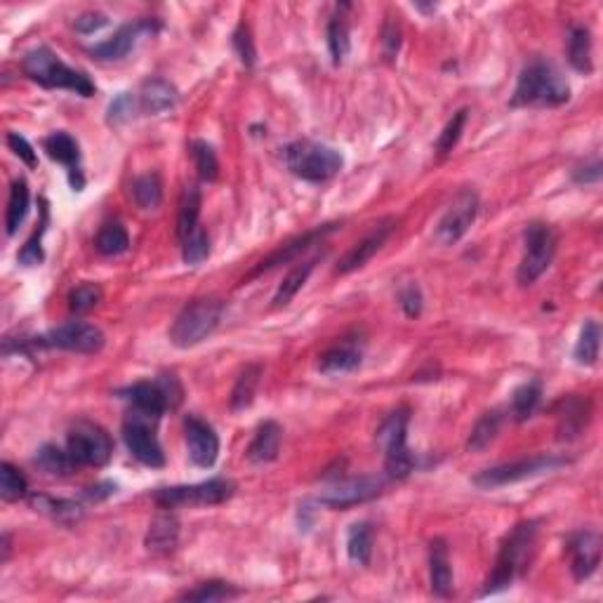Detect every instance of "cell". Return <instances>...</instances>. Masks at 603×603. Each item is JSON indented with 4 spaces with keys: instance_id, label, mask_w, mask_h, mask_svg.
<instances>
[{
    "instance_id": "obj_1",
    "label": "cell",
    "mask_w": 603,
    "mask_h": 603,
    "mask_svg": "<svg viewBox=\"0 0 603 603\" xmlns=\"http://www.w3.org/2000/svg\"><path fill=\"white\" fill-rule=\"evenodd\" d=\"M538 547V521H521L504 538L497 554L495 568L483 587V597L507 590L530 568Z\"/></svg>"
},
{
    "instance_id": "obj_2",
    "label": "cell",
    "mask_w": 603,
    "mask_h": 603,
    "mask_svg": "<svg viewBox=\"0 0 603 603\" xmlns=\"http://www.w3.org/2000/svg\"><path fill=\"white\" fill-rule=\"evenodd\" d=\"M571 99V85L559 71V66L547 59L528 62L519 73L512 107H561Z\"/></svg>"
},
{
    "instance_id": "obj_3",
    "label": "cell",
    "mask_w": 603,
    "mask_h": 603,
    "mask_svg": "<svg viewBox=\"0 0 603 603\" xmlns=\"http://www.w3.org/2000/svg\"><path fill=\"white\" fill-rule=\"evenodd\" d=\"M22 71H24V76L31 78L33 83L43 85L47 90H71L81 97H92L97 90L92 78L85 71L64 64L45 45L26 52L24 59H22Z\"/></svg>"
},
{
    "instance_id": "obj_4",
    "label": "cell",
    "mask_w": 603,
    "mask_h": 603,
    "mask_svg": "<svg viewBox=\"0 0 603 603\" xmlns=\"http://www.w3.org/2000/svg\"><path fill=\"white\" fill-rule=\"evenodd\" d=\"M283 163L295 177L321 185L342 170L344 159L332 146L314 140H297L283 146Z\"/></svg>"
},
{
    "instance_id": "obj_5",
    "label": "cell",
    "mask_w": 603,
    "mask_h": 603,
    "mask_svg": "<svg viewBox=\"0 0 603 603\" xmlns=\"http://www.w3.org/2000/svg\"><path fill=\"white\" fill-rule=\"evenodd\" d=\"M224 314V302L215 297L191 299L189 305L177 314V318L170 325V342L177 349H191L203 340H208L220 328Z\"/></svg>"
},
{
    "instance_id": "obj_6",
    "label": "cell",
    "mask_w": 603,
    "mask_h": 603,
    "mask_svg": "<svg viewBox=\"0 0 603 603\" xmlns=\"http://www.w3.org/2000/svg\"><path fill=\"white\" fill-rule=\"evenodd\" d=\"M408 422H410L408 408H399L387 415L377 429V441L384 448V471L394 481H403L415 469L413 452L408 448Z\"/></svg>"
},
{
    "instance_id": "obj_7",
    "label": "cell",
    "mask_w": 603,
    "mask_h": 603,
    "mask_svg": "<svg viewBox=\"0 0 603 603\" xmlns=\"http://www.w3.org/2000/svg\"><path fill=\"white\" fill-rule=\"evenodd\" d=\"M133 410L159 419L166 410H175L182 403V384L175 375H160L151 382H134L118 392Z\"/></svg>"
},
{
    "instance_id": "obj_8",
    "label": "cell",
    "mask_w": 603,
    "mask_h": 603,
    "mask_svg": "<svg viewBox=\"0 0 603 603\" xmlns=\"http://www.w3.org/2000/svg\"><path fill=\"white\" fill-rule=\"evenodd\" d=\"M565 464H571V460L564 458V455L542 452V455H533V458H523L516 460V462L497 464V467L483 469L471 481L481 490H495L502 488V486H509V483H519L526 481V478L540 477L545 471H556L561 467H565Z\"/></svg>"
},
{
    "instance_id": "obj_9",
    "label": "cell",
    "mask_w": 603,
    "mask_h": 603,
    "mask_svg": "<svg viewBox=\"0 0 603 603\" xmlns=\"http://www.w3.org/2000/svg\"><path fill=\"white\" fill-rule=\"evenodd\" d=\"M236 493V483L229 478H210L203 483L191 486H172V488H159L153 493V502L160 509L177 507H210L222 504Z\"/></svg>"
},
{
    "instance_id": "obj_10",
    "label": "cell",
    "mask_w": 603,
    "mask_h": 603,
    "mask_svg": "<svg viewBox=\"0 0 603 603\" xmlns=\"http://www.w3.org/2000/svg\"><path fill=\"white\" fill-rule=\"evenodd\" d=\"M523 243H526V250L521 257L516 280L521 286H533L535 280L549 269L554 254H556V234L549 224L533 222L528 224Z\"/></svg>"
},
{
    "instance_id": "obj_11",
    "label": "cell",
    "mask_w": 603,
    "mask_h": 603,
    "mask_svg": "<svg viewBox=\"0 0 603 603\" xmlns=\"http://www.w3.org/2000/svg\"><path fill=\"white\" fill-rule=\"evenodd\" d=\"M66 451L78 467H104L114 455V444L102 426L81 419L66 434Z\"/></svg>"
},
{
    "instance_id": "obj_12",
    "label": "cell",
    "mask_w": 603,
    "mask_h": 603,
    "mask_svg": "<svg viewBox=\"0 0 603 603\" xmlns=\"http://www.w3.org/2000/svg\"><path fill=\"white\" fill-rule=\"evenodd\" d=\"M107 337L104 332L92 323L85 321H69L57 328H52L45 335L36 337L31 347H40V349H64L73 351V354H97L104 349Z\"/></svg>"
},
{
    "instance_id": "obj_13",
    "label": "cell",
    "mask_w": 603,
    "mask_h": 603,
    "mask_svg": "<svg viewBox=\"0 0 603 603\" xmlns=\"http://www.w3.org/2000/svg\"><path fill=\"white\" fill-rule=\"evenodd\" d=\"M123 441H125L130 455L144 467L160 469L166 464V452L156 436V418L133 410L123 419Z\"/></svg>"
},
{
    "instance_id": "obj_14",
    "label": "cell",
    "mask_w": 603,
    "mask_h": 603,
    "mask_svg": "<svg viewBox=\"0 0 603 603\" xmlns=\"http://www.w3.org/2000/svg\"><path fill=\"white\" fill-rule=\"evenodd\" d=\"M478 215V194L474 189H462L455 194L451 205L445 208L444 217L438 220L434 241L438 246H455L469 227L477 222Z\"/></svg>"
},
{
    "instance_id": "obj_15",
    "label": "cell",
    "mask_w": 603,
    "mask_h": 603,
    "mask_svg": "<svg viewBox=\"0 0 603 603\" xmlns=\"http://www.w3.org/2000/svg\"><path fill=\"white\" fill-rule=\"evenodd\" d=\"M384 486H387V481L382 477L342 478V481L332 483L331 488H325L323 493H318L316 502L331 509H349L377 497L384 490Z\"/></svg>"
},
{
    "instance_id": "obj_16",
    "label": "cell",
    "mask_w": 603,
    "mask_h": 603,
    "mask_svg": "<svg viewBox=\"0 0 603 603\" xmlns=\"http://www.w3.org/2000/svg\"><path fill=\"white\" fill-rule=\"evenodd\" d=\"M185 438L191 462L196 467H203V469L215 467L217 458H220V436L208 422H203L196 415H189L185 419Z\"/></svg>"
},
{
    "instance_id": "obj_17",
    "label": "cell",
    "mask_w": 603,
    "mask_h": 603,
    "mask_svg": "<svg viewBox=\"0 0 603 603\" xmlns=\"http://www.w3.org/2000/svg\"><path fill=\"white\" fill-rule=\"evenodd\" d=\"M565 552L571 556L573 578L582 582L591 578L601 564V535L597 530H578L571 535Z\"/></svg>"
},
{
    "instance_id": "obj_18",
    "label": "cell",
    "mask_w": 603,
    "mask_h": 603,
    "mask_svg": "<svg viewBox=\"0 0 603 603\" xmlns=\"http://www.w3.org/2000/svg\"><path fill=\"white\" fill-rule=\"evenodd\" d=\"M43 151L50 156L52 160H57L66 168V175H69L71 189L83 191L85 177H83V166H81V146L78 142L71 137L69 133L57 130V133L47 134L43 140Z\"/></svg>"
},
{
    "instance_id": "obj_19",
    "label": "cell",
    "mask_w": 603,
    "mask_h": 603,
    "mask_svg": "<svg viewBox=\"0 0 603 603\" xmlns=\"http://www.w3.org/2000/svg\"><path fill=\"white\" fill-rule=\"evenodd\" d=\"M149 31H153L151 22H133V24H125L108 40L92 45L90 55L99 59V62H118V59H125L137 47L142 36Z\"/></svg>"
},
{
    "instance_id": "obj_20",
    "label": "cell",
    "mask_w": 603,
    "mask_h": 603,
    "mask_svg": "<svg viewBox=\"0 0 603 603\" xmlns=\"http://www.w3.org/2000/svg\"><path fill=\"white\" fill-rule=\"evenodd\" d=\"M394 220L389 217V220H382L380 224H375L373 229H370V234H366L361 238V241L356 243L354 248L349 250V253L344 254L342 260H340V264H337V273H351L356 271V269L366 267L370 260H373L375 254L380 253L382 246L387 243V238L392 236V231H394Z\"/></svg>"
},
{
    "instance_id": "obj_21",
    "label": "cell",
    "mask_w": 603,
    "mask_h": 603,
    "mask_svg": "<svg viewBox=\"0 0 603 603\" xmlns=\"http://www.w3.org/2000/svg\"><path fill=\"white\" fill-rule=\"evenodd\" d=\"M337 229V224H325V227H318V229H312L306 231V234L297 236L295 241L286 243V246H280L276 253H271L267 257V260H262L257 267L253 269V273H250L248 279H243V283L250 279H254V276H260V273L269 271V269L273 267H280V264H290L292 260H297L299 254L306 253V250L312 248V246H316V243H321L328 234H332V231Z\"/></svg>"
},
{
    "instance_id": "obj_22",
    "label": "cell",
    "mask_w": 603,
    "mask_h": 603,
    "mask_svg": "<svg viewBox=\"0 0 603 603\" xmlns=\"http://www.w3.org/2000/svg\"><path fill=\"white\" fill-rule=\"evenodd\" d=\"M179 92L172 83H168L166 78H146L142 83L140 92H137V104L140 111L146 116H159L166 114L170 108L177 107Z\"/></svg>"
},
{
    "instance_id": "obj_23",
    "label": "cell",
    "mask_w": 603,
    "mask_h": 603,
    "mask_svg": "<svg viewBox=\"0 0 603 603\" xmlns=\"http://www.w3.org/2000/svg\"><path fill=\"white\" fill-rule=\"evenodd\" d=\"M429 582H432L434 597L445 599L452 591V568L451 556H448V545L445 540L436 538L429 545Z\"/></svg>"
},
{
    "instance_id": "obj_24",
    "label": "cell",
    "mask_w": 603,
    "mask_h": 603,
    "mask_svg": "<svg viewBox=\"0 0 603 603\" xmlns=\"http://www.w3.org/2000/svg\"><path fill=\"white\" fill-rule=\"evenodd\" d=\"M280 438H283V429L279 422L267 419L257 426V432L253 436V444L248 448V460L253 464H269L279 458L280 451Z\"/></svg>"
},
{
    "instance_id": "obj_25",
    "label": "cell",
    "mask_w": 603,
    "mask_h": 603,
    "mask_svg": "<svg viewBox=\"0 0 603 603\" xmlns=\"http://www.w3.org/2000/svg\"><path fill=\"white\" fill-rule=\"evenodd\" d=\"M179 523L175 514H159L151 521L146 533V549L153 554H170L177 549Z\"/></svg>"
},
{
    "instance_id": "obj_26",
    "label": "cell",
    "mask_w": 603,
    "mask_h": 603,
    "mask_svg": "<svg viewBox=\"0 0 603 603\" xmlns=\"http://www.w3.org/2000/svg\"><path fill=\"white\" fill-rule=\"evenodd\" d=\"M363 361V351L354 344H342L335 349L325 351L318 361V370L323 375H347L354 373Z\"/></svg>"
},
{
    "instance_id": "obj_27",
    "label": "cell",
    "mask_w": 603,
    "mask_h": 603,
    "mask_svg": "<svg viewBox=\"0 0 603 603\" xmlns=\"http://www.w3.org/2000/svg\"><path fill=\"white\" fill-rule=\"evenodd\" d=\"M29 205H31V194H29L26 179H14L5 210L7 236H14L20 231L22 224L26 222V215H29Z\"/></svg>"
},
{
    "instance_id": "obj_28",
    "label": "cell",
    "mask_w": 603,
    "mask_h": 603,
    "mask_svg": "<svg viewBox=\"0 0 603 603\" xmlns=\"http://www.w3.org/2000/svg\"><path fill=\"white\" fill-rule=\"evenodd\" d=\"M33 464L39 467L40 471L50 474V477H69L76 471L78 464L73 462V458L69 455V451H62L55 444H45L36 451V458Z\"/></svg>"
},
{
    "instance_id": "obj_29",
    "label": "cell",
    "mask_w": 603,
    "mask_h": 603,
    "mask_svg": "<svg viewBox=\"0 0 603 603\" xmlns=\"http://www.w3.org/2000/svg\"><path fill=\"white\" fill-rule=\"evenodd\" d=\"M599 351H601V325H599V321L590 318V321H584L582 331H580L575 349H573V358L580 366H597Z\"/></svg>"
},
{
    "instance_id": "obj_30",
    "label": "cell",
    "mask_w": 603,
    "mask_h": 603,
    "mask_svg": "<svg viewBox=\"0 0 603 603\" xmlns=\"http://www.w3.org/2000/svg\"><path fill=\"white\" fill-rule=\"evenodd\" d=\"M198 215H201V189L198 185H186L179 198L177 210V236L179 241H185L186 236L198 227Z\"/></svg>"
},
{
    "instance_id": "obj_31",
    "label": "cell",
    "mask_w": 603,
    "mask_h": 603,
    "mask_svg": "<svg viewBox=\"0 0 603 603\" xmlns=\"http://www.w3.org/2000/svg\"><path fill=\"white\" fill-rule=\"evenodd\" d=\"M347 556H349L351 564L356 565H370L373 559V528L370 523L361 521V523H354L347 533Z\"/></svg>"
},
{
    "instance_id": "obj_32",
    "label": "cell",
    "mask_w": 603,
    "mask_h": 603,
    "mask_svg": "<svg viewBox=\"0 0 603 603\" xmlns=\"http://www.w3.org/2000/svg\"><path fill=\"white\" fill-rule=\"evenodd\" d=\"M316 262L318 260L302 262V264H297V267L288 273L286 279H283V283L279 286V290H276V295H273V299H271L273 309H280V306L290 305L292 299H295V295H297V292L305 288L306 280H309L314 267H316Z\"/></svg>"
},
{
    "instance_id": "obj_33",
    "label": "cell",
    "mask_w": 603,
    "mask_h": 603,
    "mask_svg": "<svg viewBox=\"0 0 603 603\" xmlns=\"http://www.w3.org/2000/svg\"><path fill=\"white\" fill-rule=\"evenodd\" d=\"M260 377L262 368L260 366H254V363L246 366V368L241 370V375L236 377V384L234 389H231V410H234V413H241V410L250 408V403H253L254 399V392H257V384H260Z\"/></svg>"
},
{
    "instance_id": "obj_34",
    "label": "cell",
    "mask_w": 603,
    "mask_h": 603,
    "mask_svg": "<svg viewBox=\"0 0 603 603\" xmlns=\"http://www.w3.org/2000/svg\"><path fill=\"white\" fill-rule=\"evenodd\" d=\"M568 62L580 73H591V33L587 26H573L568 39Z\"/></svg>"
},
{
    "instance_id": "obj_35",
    "label": "cell",
    "mask_w": 603,
    "mask_h": 603,
    "mask_svg": "<svg viewBox=\"0 0 603 603\" xmlns=\"http://www.w3.org/2000/svg\"><path fill=\"white\" fill-rule=\"evenodd\" d=\"M29 502H31V507L36 509V512H40V514H47L57 521H66V523L78 521L81 516H83V509L78 507L76 502L62 500V497L31 495L29 497Z\"/></svg>"
},
{
    "instance_id": "obj_36",
    "label": "cell",
    "mask_w": 603,
    "mask_h": 603,
    "mask_svg": "<svg viewBox=\"0 0 603 603\" xmlns=\"http://www.w3.org/2000/svg\"><path fill=\"white\" fill-rule=\"evenodd\" d=\"M542 399V387L540 382H526V384H521V387L514 389V394H512V415H514L516 422H526L528 418H533V413L538 410Z\"/></svg>"
},
{
    "instance_id": "obj_37",
    "label": "cell",
    "mask_w": 603,
    "mask_h": 603,
    "mask_svg": "<svg viewBox=\"0 0 603 603\" xmlns=\"http://www.w3.org/2000/svg\"><path fill=\"white\" fill-rule=\"evenodd\" d=\"M502 419H504L502 410H488V413H483L481 418L477 419L474 429H471L469 444H467L469 445V451H474V452L486 451V448L495 441L497 434H500Z\"/></svg>"
},
{
    "instance_id": "obj_38",
    "label": "cell",
    "mask_w": 603,
    "mask_h": 603,
    "mask_svg": "<svg viewBox=\"0 0 603 603\" xmlns=\"http://www.w3.org/2000/svg\"><path fill=\"white\" fill-rule=\"evenodd\" d=\"M95 246L104 257H116V254L127 253V248H130V236H127L123 224L108 222L104 224L102 229H99V234H97Z\"/></svg>"
},
{
    "instance_id": "obj_39",
    "label": "cell",
    "mask_w": 603,
    "mask_h": 603,
    "mask_svg": "<svg viewBox=\"0 0 603 603\" xmlns=\"http://www.w3.org/2000/svg\"><path fill=\"white\" fill-rule=\"evenodd\" d=\"M133 201L140 205L142 210H153L160 205V198H163V185L156 172H149V175H142L133 182Z\"/></svg>"
},
{
    "instance_id": "obj_40",
    "label": "cell",
    "mask_w": 603,
    "mask_h": 603,
    "mask_svg": "<svg viewBox=\"0 0 603 603\" xmlns=\"http://www.w3.org/2000/svg\"><path fill=\"white\" fill-rule=\"evenodd\" d=\"M236 597H241V591L236 590L234 584L220 582V580L198 584V587H194V590L185 591V594H179V599H182V601H201V603L227 601V599H236Z\"/></svg>"
},
{
    "instance_id": "obj_41",
    "label": "cell",
    "mask_w": 603,
    "mask_h": 603,
    "mask_svg": "<svg viewBox=\"0 0 603 603\" xmlns=\"http://www.w3.org/2000/svg\"><path fill=\"white\" fill-rule=\"evenodd\" d=\"M328 50H331V57L335 64H342L349 55V24L344 20V14H335L328 24Z\"/></svg>"
},
{
    "instance_id": "obj_42",
    "label": "cell",
    "mask_w": 603,
    "mask_h": 603,
    "mask_svg": "<svg viewBox=\"0 0 603 603\" xmlns=\"http://www.w3.org/2000/svg\"><path fill=\"white\" fill-rule=\"evenodd\" d=\"M191 159L196 163L198 177L203 182H215L220 177V160H217L215 149L203 140L191 142Z\"/></svg>"
},
{
    "instance_id": "obj_43",
    "label": "cell",
    "mask_w": 603,
    "mask_h": 603,
    "mask_svg": "<svg viewBox=\"0 0 603 603\" xmlns=\"http://www.w3.org/2000/svg\"><path fill=\"white\" fill-rule=\"evenodd\" d=\"M29 493V483L14 464H0V497L5 502H17Z\"/></svg>"
},
{
    "instance_id": "obj_44",
    "label": "cell",
    "mask_w": 603,
    "mask_h": 603,
    "mask_svg": "<svg viewBox=\"0 0 603 603\" xmlns=\"http://www.w3.org/2000/svg\"><path fill=\"white\" fill-rule=\"evenodd\" d=\"M40 224L39 229L33 231V236L29 238V241L24 243V248L20 250V254H17V260H20V264H24V267H36V264H40V262L45 260V253H43V236L45 231H47V203L43 201V208H40Z\"/></svg>"
},
{
    "instance_id": "obj_45",
    "label": "cell",
    "mask_w": 603,
    "mask_h": 603,
    "mask_svg": "<svg viewBox=\"0 0 603 603\" xmlns=\"http://www.w3.org/2000/svg\"><path fill=\"white\" fill-rule=\"evenodd\" d=\"M564 413H561L559 432L561 436L573 438L582 432V426L587 425V401L571 399L564 403Z\"/></svg>"
},
{
    "instance_id": "obj_46",
    "label": "cell",
    "mask_w": 603,
    "mask_h": 603,
    "mask_svg": "<svg viewBox=\"0 0 603 603\" xmlns=\"http://www.w3.org/2000/svg\"><path fill=\"white\" fill-rule=\"evenodd\" d=\"M210 254V238L205 234L203 227H196V229L191 231L186 236L185 241H182V260L189 267H198L201 262L208 260Z\"/></svg>"
},
{
    "instance_id": "obj_47",
    "label": "cell",
    "mask_w": 603,
    "mask_h": 603,
    "mask_svg": "<svg viewBox=\"0 0 603 603\" xmlns=\"http://www.w3.org/2000/svg\"><path fill=\"white\" fill-rule=\"evenodd\" d=\"M102 302V288L97 283H81L69 292V309L73 314H88Z\"/></svg>"
},
{
    "instance_id": "obj_48",
    "label": "cell",
    "mask_w": 603,
    "mask_h": 603,
    "mask_svg": "<svg viewBox=\"0 0 603 603\" xmlns=\"http://www.w3.org/2000/svg\"><path fill=\"white\" fill-rule=\"evenodd\" d=\"M467 108H460L458 114H452V118L448 123H445V127L441 130V134H438L436 140V151L441 153V156H445V153H451L452 149H455V144L460 142V137H462V130H464V123H467Z\"/></svg>"
},
{
    "instance_id": "obj_49",
    "label": "cell",
    "mask_w": 603,
    "mask_h": 603,
    "mask_svg": "<svg viewBox=\"0 0 603 603\" xmlns=\"http://www.w3.org/2000/svg\"><path fill=\"white\" fill-rule=\"evenodd\" d=\"M134 111H140L137 95H133V92H121L114 102L108 104L107 121L111 123V125H123V123L133 121Z\"/></svg>"
},
{
    "instance_id": "obj_50",
    "label": "cell",
    "mask_w": 603,
    "mask_h": 603,
    "mask_svg": "<svg viewBox=\"0 0 603 603\" xmlns=\"http://www.w3.org/2000/svg\"><path fill=\"white\" fill-rule=\"evenodd\" d=\"M234 47H236V55L241 57V62L246 64L248 69H253L254 62H257V50H254L253 33H250L246 22H241L238 29L234 31Z\"/></svg>"
},
{
    "instance_id": "obj_51",
    "label": "cell",
    "mask_w": 603,
    "mask_h": 603,
    "mask_svg": "<svg viewBox=\"0 0 603 603\" xmlns=\"http://www.w3.org/2000/svg\"><path fill=\"white\" fill-rule=\"evenodd\" d=\"M401 309L408 318H418L422 314V306H425V299H422V290H419L418 283H408V286L401 288L399 292Z\"/></svg>"
},
{
    "instance_id": "obj_52",
    "label": "cell",
    "mask_w": 603,
    "mask_h": 603,
    "mask_svg": "<svg viewBox=\"0 0 603 603\" xmlns=\"http://www.w3.org/2000/svg\"><path fill=\"white\" fill-rule=\"evenodd\" d=\"M7 146L13 149V153L20 160H24L29 168L39 166V156H36V149L29 140H26L24 134L20 133H7Z\"/></svg>"
},
{
    "instance_id": "obj_53",
    "label": "cell",
    "mask_w": 603,
    "mask_h": 603,
    "mask_svg": "<svg viewBox=\"0 0 603 603\" xmlns=\"http://www.w3.org/2000/svg\"><path fill=\"white\" fill-rule=\"evenodd\" d=\"M603 175V163L601 159H594L590 163H584V166H578L573 170V182H578V185H599L601 182Z\"/></svg>"
},
{
    "instance_id": "obj_54",
    "label": "cell",
    "mask_w": 603,
    "mask_h": 603,
    "mask_svg": "<svg viewBox=\"0 0 603 603\" xmlns=\"http://www.w3.org/2000/svg\"><path fill=\"white\" fill-rule=\"evenodd\" d=\"M107 24H108L107 14L85 13V14H81L76 22H73V29H76L78 33H83V36H92V33H97L99 29H104Z\"/></svg>"
},
{
    "instance_id": "obj_55",
    "label": "cell",
    "mask_w": 603,
    "mask_h": 603,
    "mask_svg": "<svg viewBox=\"0 0 603 603\" xmlns=\"http://www.w3.org/2000/svg\"><path fill=\"white\" fill-rule=\"evenodd\" d=\"M401 47V29L394 22H387L384 24V31H382V50H384V57L394 59L399 55Z\"/></svg>"
},
{
    "instance_id": "obj_56",
    "label": "cell",
    "mask_w": 603,
    "mask_h": 603,
    "mask_svg": "<svg viewBox=\"0 0 603 603\" xmlns=\"http://www.w3.org/2000/svg\"><path fill=\"white\" fill-rule=\"evenodd\" d=\"M116 493V483L111 481H102L95 483V486H90V488L83 490V497L90 502H102L107 497H111Z\"/></svg>"
},
{
    "instance_id": "obj_57",
    "label": "cell",
    "mask_w": 603,
    "mask_h": 603,
    "mask_svg": "<svg viewBox=\"0 0 603 603\" xmlns=\"http://www.w3.org/2000/svg\"><path fill=\"white\" fill-rule=\"evenodd\" d=\"M10 556V535H3V561Z\"/></svg>"
},
{
    "instance_id": "obj_58",
    "label": "cell",
    "mask_w": 603,
    "mask_h": 603,
    "mask_svg": "<svg viewBox=\"0 0 603 603\" xmlns=\"http://www.w3.org/2000/svg\"><path fill=\"white\" fill-rule=\"evenodd\" d=\"M418 10H422V13H434L436 10V5H415Z\"/></svg>"
}]
</instances>
